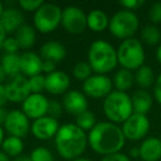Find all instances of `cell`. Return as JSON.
Here are the masks:
<instances>
[{
	"label": "cell",
	"instance_id": "1",
	"mask_svg": "<svg viewBox=\"0 0 161 161\" xmlns=\"http://www.w3.org/2000/svg\"><path fill=\"white\" fill-rule=\"evenodd\" d=\"M88 145L94 152L102 156L118 153L126 143L121 127L110 121H101L88 132Z\"/></svg>",
	"mask_w": 161,
	"mask_h": 161
},
{
	"label": "cell",
	"instance_id": "2",
	"mask_svg": "<svg viewBox=\"0 0 161 161\" xmlns=\"http://www.w3.org/2000/svg\"><path fill=\"white\" fill-rule=\"evenodd\" d=\"M54 140L58 153L63 159L71 161L80 158L88 143L86 132L75 124H64L61 126Z\"/></svg>",
	"mask_w": 161,
	"mask_h": 161
},
{
	"label": "cell",
	"instance_id": "3",
	"mask_svg": "<svg viewBox=\"0 0 161 161\" xmlns=\"http://www.w3.org/2000/svg\"><path fill=\"white\" fill-rule=\"evenodd\" d=\"M88 63L96 74L106 75L118 65L117 50L105 40H95L88 47Z\"/></svg>",
	"mask_w": 161,
	"mask_h": 161
},
{
	"label": "cell",
	"instance_id": "4",
	"mask_svg": "<svg viewBox=\"0 0 161 161\" xmlns=\"http://www.w3.org/2000/svg\"><path fill=\"white\" fill-rule=\"evenodd\" d=\"M103 110L110 123L123 124L134 114L131 97L127 93L113 91L104 98Z\"/></svg>",
	"mask_w": 161,
	"mask_h": 161
},
{
	"label": "cell",
	"instance_id": "5",
	"mask_svg": "<svg viewBox=\"0 0 161 161\" xmlns=\"http://www.w3.org/2000/svg\"><path fill=\"white\" fill-rule=\"evenodd\" d=\"M118 64L121 69L137 71L139 67L145 65L146 54L145 47L140 40L136 38H130L121 41L117 49Z\"/></svg>",
	"mask_w": 161,
	"mask_h": 161
},
{
	"label": "cell",
	"instance_id": "6",
	"mask_svg": "<svg viewBox=\"0 0 161 161\" xmlns=\"http://www.w3.org/2000/svg\"><path fill=\"white\" fill-rule=\"evenodd\" d=\"M108 29L115 38L123 41L134 38L139 29V18L134 11L121 9L109 19Z\"/></svg>",
	"mask_w": 161,
	"mask_h": 161
},
{
	"label": "cell",
	"instance_id": "7",
	"mask_svg": "<svg viewBox=\"0 0 161 161\" xmlns=\"http://www.w3.org/2000/svg\"><path fill=\"white\" fill-rule=\"evenodd\" d=\"M62 21V9L55 3H43L33 17L36 30L41 33H51L58 28Z\"/></svg>",
	"mask_w": 161,
	"mask_h": 161
},
{
	"label": "cell",
	"instance_id": "8",
	"mask_svg": "<svg viewBox=\"0 0 161 161\" xmlns=\"http://www.w3.org/2000/svg\"><path fill=\"white\" fill-rule=\"evenodd\" d=\"M63 29L71 34H80L87 28V16L76 6H69L62 10Z\"/></svg>",
	"mask_w": 161,
	"mask_h": 161
},
{
	"label": "cell",
	"instance_id": "9",
	"mask_svg": "<svg viewBox=\"0 0 161 161\" xmlns=\"http://www.w3.org/2000/svg\"><path fill=\"white\" fill-rule=\"evenodd\" d=\"M121 130L126 140L138 141L145 139L150 130V120L147 115L132 114L121 125Z\"/></svg>",
	"mask_w": 161,
	"mask_h": 161
},
{
	"label": "cell",
	"instance_id": "10",
	"mask_svg": "<svg viewBox=\"0 0 161 161\" xmlns=\"http://www.w3.org/2000/svg\"><path fill=\"white\" fill-rule=\"evenodd\" d=\"M113 80L107 75L95 74L83 82V93L86 97L94 99L105 98L113 92Z\"/></svg>",
	"mask_w": 161,
	"mask_h": 161
},
{
	"label": "cell",
	"instance_id": "11",
	"mask_svg": "<svg viewBox=\"0 0 161 161\" xmlns=\"http://www.w3.org/2000/svg\"><path fill=\"white\" fill-rule=\"evenodd\" d=\"M5 87L8 102L11 103H23L32 94L29 85V78L22 74L12 77Z\"/></svg>",
	"mask_w": 161,
	"mask_h": 161
},
{
	"label": "cell",
	"instance_id": "12",
	"mask_svg": "<svg viewBox=\"0 0 161 161\" xmlns=\"http://www.w3.org/2000/svg\"><path fill=\"white\" fill-rule=\"evenodd\" d=\"M6 131L10 136L19 137V138H23L28 135L29 130L31 129V125H30L29 118L25 116V114L22 110L14 109L10 110L8 113L7 119L3 125Z\"/></svg>",
	"mask_w": 161,
	"mask_h": 161
},
{
	"label": "cell",
	"instance_id": "13",
	"mask_svg": "<svg viewBox=\"0 0 161 161\" xmlns=\"http://www.w3.org/2000/svg\"><path fill=\"white\" fill-rule=\"evenodd\" d=\"M49 99L43 94H31L22 103V112L29 119H39L47 116Z\"/></svg>",
	"mask_w": 161,
	"mask_h": 161
},
{
	"label": "cell",
	"instance_id": "14",
	"mask_svg": "<svg viewBox=\"0 0 161 161\" xmlns=\"http://www.w3.org/2000/svg\"><path fill=\"white\" fill-rule=\"evenodd\" d=\"M62 106L67 114L77 117L82 113L88 110V101L84 93L72 90L63 96Z\"/></svg>",
	"mask_w": 161,
	"mask_h": 161
},
{
	"label": "cell",
	"instance_id": "15",
	"mask_svg": "<svg viewBox=\"0 0 161 161\" xmlns=\"http://www.w3.org/2000/svg\"><path fill=\"white\" fill-rule=\"evenodd\" d=\"M60 127L61 126L58 119H54L50 116H44L33 120L31 125V132L36 139L47 140L56 136Z\"/></svg>",
	"mask_w": 161,
	"mask_h": 161
},
{
	"label": "cell",
	"instance_id": "16",
	"mask_svg": "<svg viewBox=\"0 0 161 161\" xmlns=\"http://www.w3.org/2000/svg\"><path fill=\"white\" fill-rule=\"evenodd\" d=\"M71 80L69 76L63 71H54L45 75V91L53 95H61L69 92Z\"/></svg>",
	"mask_w": 161,
	"mask_h": 161
},
{
	"label": "cell",
	"instance_id": "17",
	"mask_svg": "<svg viewBox=\"0 0 161 161\" xmlns=\"http://www.w3.org/2000/svg\"><path fill=\"white\" fill-rule=\"evenodd\" d=\"M43 60L32 51H25L20 55L21 74L25 77H33L42 73Z\"/></svg>",
	"mask_w": 161,
	"mask_h": 161
},
{
	"label": "cell",
	"instance_id": "18",
	"mask_svg": "<svg viewBox=\"0 0 161 161\" xmlns=\"http://www.w3.org/2000/svg\"><path fill=\"white\" fill-rule=\"evenodd\" d=\"M40 56L43 61H51L56 64L65 58L66 49L60 41L50 40L40 47Z\"/></svg>",
	"mask_w": 161,
	"mask_h": 161
},
{
	"label": "cell",
	"instance_id": "19",
	"mask_svg": "<svg viewBox=\"0 0 161 161\" xmlns=\"http://www.w3.org/2000/svg\"><path fill=\"white\" fill-rule=\"evenodd\" d=\"M140 159L142 161H159L161 159V139L159 137H148L139 146Z\"/></svg>",
	"mask_w": 161,
	"mask_h": 161
},
{
	"label": "cell",
	"instance_id": "20",
	"mask_svg": "<svg viewBox=\"0 0 161 161\" xmlns=\"http://www.w3.org/2000/svg\"><path fill=\"white\" fill-rule=\"evenodd\" d=\"M0 25L8 33H16L22 25H25V18L22 12L16 8H8L3 12L0 18Z\"/></svg>",
	"mask_w": 161,
	"mask_h": 161
},
{
	"label": "cell",
	"instance_id": "21",
	"mask_svg": "<svg viewBox=\"0 0 161 161\" xmlns=\"http://www.w3.org/2000/svg\"><path fill=\"white\" fill-rule=\"evenodd\" d=\"M131 103L135 114L147 115L153 105V97L146 90H138L132 94Z\"/></svg>",
	"mask_w": 161,
	"mask_h": 161
},
{
	"label": "cell",
	"instance_id": "22",
	"mask_svg": "<svg viewBox=\"0 0 161 161\" xmlns=\"http://www.w3.org/2000/svg\"><path fill=\"white\" fill-rule=\"evenodd\" d=\"M16 40L18 41L19 47L22 50H29L34 45L36 40V28L31 25L25 23L18 29L16 32Z\"/></svg>",
	"mask_w": 161,
	"mask_h": 161
},
{
	"label": "cell",
	"instance_id": "23",
	"mask_svg": "<svg viewBox=\"0 0 161 161\" xmlns=\"http://www.w3.org/2000/svg\"><path fill=\"white\" fill-rule=\"evenodd\" d=\"M135 83V74L126 69H120L115 73L113 78V85L116 91L127 93Z\"/></svg>",
	"mask_w": 161,
	"mask_h": 161
},
{
	"label": "cell",
	"instance_id": "24",
	"mask_svg": "<svg viewBox=\"0 0 161 161\" xmlns=\"http://www.w3.org/2000/svg\"><path fill=\"white\" fill-rule=\"evenodd\" d=\"M109 25V18L104 11L92 10L87 14V28L94 32H103Z\"/></svg>",
	"mask_w": 161,
	"mask_h": 161
},
{
	"label": "cell",
	"instance_id": "25",
	"mask_svg": "<svg viewBox=\"0 0 161 161\" xmlns=\"http://www.w3.org/2000/svg\"><path fill=\"white\" fill-rule=\"evenodd\" d=\"M156 75L153 69L149 65H142L135 73V83L140 87V90H146L151 87L156 83Z\"/></svg>",
	"mask_w": 161,
	"mask_h": 161
},
{
	"label": "cell",
	"instance_id": "26",
	"mask_svg": "<svg viewBox=\"0 0 161 161\" xmlns=\"http://www.w3.org/2000/svg\"><path fill=\"white\" fill-rule=\"evenodd\" d=\"M0 65L5 71L6 75L9 77H14L21 74L20 69V55L19 54H8L5 53L1 56Z\"/></svg>",
	"mask_w": 161,
	"mask_h": 161
},
{
	"label": "cell",
	"instance_id": "27",
	"mask_svg": "<svg viewBox=\"0 0 161 161\" xmlns=\"http://www.w3.org/2000/svg\"><path fill=\"white\" fill-rule=\"evenodd\" d=\"M140 39L142 44H147L150 47L159 45L161 43V30L156 25H146L141 28Z\"/></svg>",
	"mask_w": 161,
	"mask_h": 161
},
{
	"label": "cell",
	"instance_id": "28",
	"mask_svg": "<svg viewBox=\"0 0 161 161\" xmlns=\"http://www.w3.org/2000/svg\"><path fill=\"white\" fill-rule=\"evenodd\" d=\"M23 149H25V143L22 141V138H19V137H7V138H5V140L3 141V145H1V150L9 158L10 157L17 158V157L21 156Z\"/></svg>",
	"mask_w": 161,
	"mask_h": 161
},
{
	"label": "cell",
	"instance_id": "29",
	"mask_svg": "<svg viewBox=\"0 0 161 161\" xmlns=\"http://www.w3.org/2000/svg\"><path fill=\"white\" fill-rule=\"evenodd\" d=\"M96 124V116L91 110H86V112L78 115L77 117H75V125L82 130H84L85 132L91 131L95 127Z\"/></svg>",
	"mask_w": 161,
	"mask_h": 161
},
{
	"label": "cell",
	"instance_id": "30",
	"mask_svg": "<svg viewBox=\"0 0 161 161\" xmlns=\"http://www.w3.org/2000/svg\"><path fill=\"white\" fill-rule=\"evenodd\" d=\"M92 67H91L90 63L85 62V61H80L74 65L73 69H72V73L73 76L77 80H82V82H85L88 77L92 76Z\"/></svg>",
	"mask_w": 161,
	"mask_h": 161
},
{
	"label": "cell",
	"instance_id": "31",
	"mask_svg": "<svg viewBox=\"0 0 161 161\" xmlns=\"http://www.w3.org/2000/svg\"><path fill=\"white\" fill-rule=\"evenodd\" d=\"M31 161H54L52 152L45 147H36L30 154Z\"/></svg>",
	"mask_w": 161,
	"mask_h": 161
},
{
	"label": "cell",
	"instance_id": "32",
	"mask_svg": "<svg viewBox=\"0 0 161 161\" xmlns=\"http://www.w3.org/2000/svg\"><path fill=\"white\" fill-rule=\"evenodd\" d=\"M29 85L32 94H42L45 90V76L40 74L29 78Z\"/></svg>",
	"mask_w": 161,
	"mask_h": 161
},
{
	"label": "cell",
	"instance_id": "33",
	"mask_svg": "<svg viewBox=\"0 0 161 161\" xmlns=\"http://www.w3.org/2000/svg\"><path fill=\"white\" fill-rule=\"evenodd\" d=\"M148 17H149V20L152 22V25L161 23V3L160 1H156V3H153L150 6L149 11H148Z\"/></svg>",
	"mask_w": 161,
	"mask_h": 161
},
{
	"label": "cell",
	"instance_id": "34",
	"mask_svg": "<svg viewBox=\"0 0 161 161\" xmlns=\"http://www.w3.org/2000/svg\"><path fill=\"white\" fill-rule=\"evenodd\" d=\"M44 3L43 0H21L19 1V7L28 12H36Z\"/></svg>",
	"mask_w": 161,
	"mask_h": 161
},
{
	"label": "cell",
	"instance_id": "35",
	"mask_svg": "<svg viewBox=\"0 0 161 161\" xmlns=\"http://www.w3.org/2000/svg\"><path fill=\"white\" fill-rule=\"evenodd\" d=\"M63 109H64V108H63L62 104L58 103V101H50L47 116H50L54 119H58V117H61V115H62Z\"/></svg>",
	"mask_w": 161,
	"mask_h": 161
},
{
	"label": "cell",
	"instance_id": "36",
	"mask_svg": "<svg viewBox=\"0 0 161 161\" xmlns=\"http://www.w3.org/2000/svg\"><path fill=\"white\" fill-rule=\"evenodd\" d=\"M3 50L5 51V53L8 54H18L20 47H19V43L16 40V38H7L3 42Z\"/></svg>",
	"mask_w": 161,
	"mask_h": 161
},
{
	"label": "cell",
	"instance_id": "37",
	"mask_svg": "<svg viewBox=\"0 0 161 161\" xmlns=\"http://www.w3.org/2000/svg\"><path fill=\"white\" fill-rule=\"evenodd\" d=\"M145 3L143 0H121L119 1V5L124 8L125 10H129V11H134L140 8L141 6Z\"/></svg>",
	"mask_w": 161,
	"mask_h": 161
},
{
	"label": "cell",
	"instance_id": "38",
	"mask_svg": "<svg viewBox=\"0 0 161 161\" xmlns=\"http://www.w3.org/2000/svg\"><path fill=\"white\" fill-rule=\"evenodd\" d=\"M153 97L157 103L161 106V72L156 78V83L153 85Z\"/></svg>",
	"mask_w": 161,
	"mask_h": 161
},
{
	"label": "cell",
	"instance_id": "39",
	"mask_svg": "<svg viewBox=\"0 0 161 161\" xmlns=\"http://www.w3.org/2000/svg\"><path fill=\"white\" fill-rule=\"evenodd\" d=\"M101 161H131V159L125 153H114V154H109V156H105Z\"/></svg>",
	"mask_w": 161,
	"mask_h": 161
},
{
	"label": "cell",
	"instance_id": "40",
	"mask_svg": "<svg viewBox=\"0 0 161 161\" xmlns=\"http://www.w3.org/2000/svg\"><path fill=\"white\" fill-rule=\"evenodd\" d=\"M54 71H56V64L51 61H43V66H42V72L45 73L47 75L53 73Z\"/></svg>",
	"mask_w": 161,
	"mask_h": 161
},
{
	"label": "cell",
	"instance_id": "41",
	"mask_svg": "<svg viewBox=\"0 0 161 161\" xmlns=\"http://www.w3.org/2000/svg\"><path fill=\"white\" fill-rule=\"evenodd\" d=\"M7 102L8 98H7V93H6V87L3 84H0V107H3Z\"/></svg>",
	"mask_w": 161,
	"mask_h": 161
},
{
	"label": "cell",
	"instance_id": "42",
	"mask_svg": "<svg viewBox=\"0 0 161 161\" xmlns=\"http://www.w3.org/2000/svg\"><path fill=\"white\" fill-rule=\"evenodd\" d=\"M8 113L9 112H7V109H6L5 107H0V126H1V127L5 125Z\"/></svg>",
	"mask_w": 161,
	"mask_h": 161
},
{
	"label": "cell",
	"instance_id": "43",
	"mask_svg": "<svg viewBox=\"0 0 161 161\" xmlns=\"http://www.w3.org/2000/svg\"><path fill=\"white\" fill-rule=\"evenodd\" d=\"M6 39H7V32L3 29V25H0V50H3V42L6 41Z\"/></svg>",
	"mask_w": 161,
	"mask_h": 161
},
{
	"label": "cell",
	"instance_id": "44",
	"mask_svg": "<svg viewBox=\"0 0 161 161\" xmlns=\"http://www.w3.org/2000/svg\"><path fill=\"white\" fill-rule=\"evenodd\" d=\"M129 158H140V151H139V147H132L129 150Z\"/></svg>",
	"mask_w": 161,
	"mask_h": 161
},
{
	"label": "cell",
	"instance_id": "45",
	"mask_svg": "<svg viewBox=\"0 0 161 161\" xmlns=\"http://www.w3.org/2000/svg\"><path fill=\"white\" fill-rule=\"evenodd\" d=\"M156 58L161 64V43L158 45V47H157V50H156Z\"/></svg>",
	"mask_w": 161,
	"mask_h": 161
},
{
	"label": "cell",
	"instance_id": "46",
	"mask_svg": "<svg viewBox=\"0 0 161 161\" xmlns=\"http://www.w3.org/2000/svg\"><path fill=\"white\" fill-rule=\"evenodd\" d=\"M6 77H7V75H6L5 71H3V69L1 67V65H0V84H3V82H5Z\"/></svg>",
	"mask_w": 161,
	"mask_h": 161
},
{
	"label": "cell",
	"instance_id": "47",
	"mask_svg": "<svg viewBox=\"0 0 161 161\" xmlns=\"http://www.w3.org/2000/svg\"><path fill=\"white\" fill-rule=\"evenodd\" d=\"M14 161H31L30 156H19L14 159Z\"/></svg>",
	"mask_w": 161,
	"mask_h": 161
},
{
	"label": "cell",
	"instance_id": "48",
	"mask_svg": "<svg viewBox=\"0 0 161 161\" xmlns=\"http://www.w3.org/2000/svg\"><path fill=\"white\" fill-rule=\"evenodd\" d=\"M0 161H10L9 157H8L3 150H0Z\"/></svg>",
	"mask_w": 161,
	"mask_h": 161
},
{
	"label": "cell",
	"instance_id": "49",
	"mask_svg": "<svg viewBox=\"0 0 161 161\" xmlns=\"http://www.w3.org/2000/svg\"><path fill=\"white\" fill-rule=\"evenodd\" d=\"M3 140H5V132H3V128L0 126V146L3 145Z\"/></svg>",
	"mask_w": 161,
	"mask_h": 161
},
{
	"label": "cell",
	"instance_id": "50",
	"mask_svg": "<svg viewBox=\"0 0 161 161\" xmlns=\"http://www.w3.org/2000/svg\"><path fill=\"white\" fill-rule=\"evenodd\" d=\"M73 161H91V160L87 158H82V157H80V158L75 159V160H73Z\"/></svg>",
	"mask_w": 161,
	"mask_h": 161
},
{
	"label": "cell",
	"instance_id": "51",
	"mask_svg": "<svg viewBox=\"0 0 161 161\" xmlns=\"http://www.w3.org/2000/svg\"><path fill=\"white\" fill-rule=\"evenodd\" d=\"M3 3H0V18H1V16H3Z\"/></svg>",
	"mask_w": 161,
	"mask_h": 161
}]
</instances>
